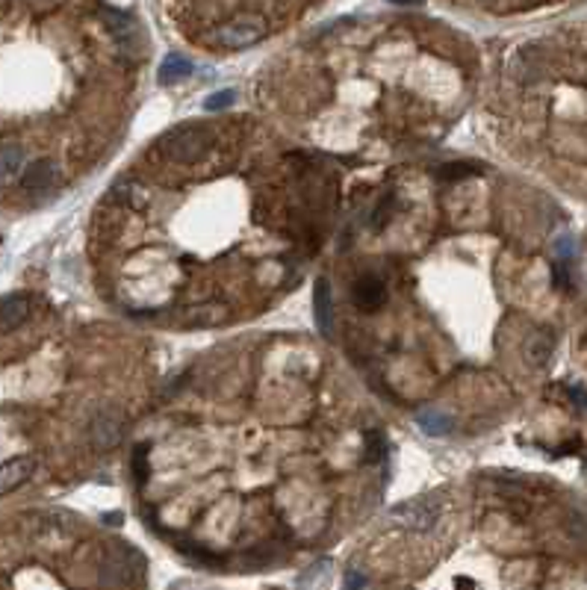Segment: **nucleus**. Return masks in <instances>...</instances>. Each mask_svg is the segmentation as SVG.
<instances>
[{
    "label": "nucleus",
    "mask_w": 587,
    "mask_h": 590,
    "mask_svg": "<svg viewBox=\"0 0 587 590\" xmlns=\"http://www.w3.org/2000/svg\"><path fill=\"white\" fill-rule=\"evenodd\" d=\"M210 145H212V131L207 124H180L163 136V151L175 163H198L210 151Z\"/></svg>",
    "instance_id": "1"
},
{
    "label": "nucleus",
    "mask_w": 587,
    "mask_h": 590,
    "mask_svg": "<svg viewBox=\"0 0 587 590\" xmlns=\"http://www.w3.org/2000/svg\"><path fill=\"white\" fill-rule=\"evenodd\" d=\"M266 33H269V24H266L260 15L248 13V15H233L228 21H221V24L212 30V41L225 50H242V48H251V45H257V41H263Z\"/></svg>",
    "instance_id": "2"
},
{
    "label": "nucleus",
    "mask_w": 587,
    "mask_h": 590,
    "mask_svg": "<svg viewBox=\"0 0 587 590\" xmlns=\"http://www.w3.org/2000/svg\"><path fill=\"white\" fill-rule=\"evenodd\" d=\"M139 573H142V555L122 543H113L101 558V582L106 587H131Z\"/></svg>",
    "instance_id": "3"
},
{
    "label": "nucleus",
    "mask_w": 587,
    "mask_h": 590,
    "mask_svg": "<svg viewBox=\"0 0 587 590\" xmlns=\"http://www.w3.org/2000/svg\"><path fill=\"white\" fill-rule=\"evenodd\" d=\"M443 513V502L437 496H420V499H408L399 502V505L390 508V520L396 525H404V529L413 531H429L437 525Z\"/></svg>",
    "instance_id": "4"
},
{
    "label": "nucleus",
    "mask_w": 587,
    "mask_h": 590,
    "mask_svg": "<svg viewBox=\"0 0 587 590\" xmlns=\"http://www.w3.org/2000/svg\"><path fill=\"white\" fill-rule=\"evenodd\" d=\"M89 437H92V446L98 449V452H113L124 437V416H122L119 407H104V411L95 413Z\"/></svg>",
    "instance_id": "5"
},
{
    "label": "nucleus",
    "mask_w": 587,
    "mask_h": 590,
    "mask_svg": "<svg viewBox=\"0 0 587 590\" xmlns=\"http://www.w3.org/2000/svg\"><path fill=\"white\" fill-rule=\"evenodd\" d=\"M59 180V168L53 159H36V163H30L24 168V175H21V186H24L30 195H39V192H48L57 186Z\"/></svg>",
    "instance_id": "6"
},
{
    "label": "nucleus",
    "mask_w": 587,
    "mask_h": 590,
    "mask_svg": "<svg viewBox=\"0 0 587 590\" xmlns=\"http://www.w3.org/2000/svg\"><path fill=\"white\" fill-rule=\"evenodd\" d=\"M30 310H33V298L24 293L0 298V334H9V331L24 325Z\"/></svg>",
    "instance_id": "7"
},
{
    "label": "nucleus",
    "mask_w": 587,
    "mask_h": 590,
    "mask_svg": "<svg viewBox=\"0 0 587 590\" xmlns=\"http://www.w3.org/2000/svg\"><path fill=\"white\" fill-rule=\"evenodd\" d=\"M522 354H526L528 367L543 369L552 360V354H555V334H552V331H546V328L531 331L528 340L522 342Z\"/></svg>",
    "instance_id": "8"
},
{
    "label": "nucleus",
    "mask_w": 587,
    "mask_h": 590,
    "mask_svg": "<svg viewBox=\"0 0 587 590\" xmlns=\"http://www.w3.org/2000/svg\"><path fill=\"white\" fill-rule=\"evenodd\" d=\"M313 313H316V328L325 337L334 334V295H330L328 277H319L313 286Z\"/></svg>",
    "instance_id": "9"
},
{
    "label": "nucleus",
    "mask_w": 587,
    "mask_h": 590,
    "mask_svg": "<svg viewBox=\"0 0 587 590\" xmlns=\"http://www.w3.org/2000/svg\"><path fill=\"white\" fill-rule=\"evenodd\" d=\"M101 13L106 15V30L115 36V41H119V48L127 50V53H133V39H136V21L131 13H124V9H101Z\"/></svg>",
    "instance_id": "10"
},
{
    "label": "nucleus",
    "mask_w": 587,
    "mask_h": 590,
    "mask_svg": "<svg viewBox=\"0 0 587 590\" xmlns=\"http://www.w3.org/2000/svg\"><path fill=\"white\" fill-rule=\"evenodd\" d=\"M33 469H36L33 458H13V460H6V464H0V496H6V493H13L24 485V481H30Z\"/></svg>",
    "instance_id": "11"
},
{
    "label": "nucleus",
    "mask_w": 587,
    "mask_h": 590,
    "mask_svg": "<svg viewBox=\"0 0 587 590\" xmlns=\"http://www.w3.org/2000/svg\"><path fill=\"white\" fill-rule=\"evenodd\" d=\"M384 302H387V286H384L378 277H357V284H355V304L360 310H366V313H372V310H378L384 307Z\"/></svg>",
    "instance_id": "12"
},
{
    "label": "nucleus",
    "mask_w": 587,
    "mask_h": 590,
    "mask_svg": "<svg viewBox=\"0 0 587 590\" xmlns=\"http://www.w3.org/2000/svg\"><path fill=\"white\" fill-rule=\"evenodd\" d=\"M416 425H420L429 437H449L455 431V420L446 411H437V407H422V411H416Z\"/></svg>",
    "instance_id": "13"
},
{
    "label": "nucleus",
    "mask_w": 587,
    "mask_h": 590,
    "mask_svg": "<svg viewBox=\"0 0 587 590\" xmlns=\"http://www.w3.org/2000/svg\"><path fill=\"white\" fill-rule=\"evenodd\" d=\"M192 77V62L184 53H168L163 59V66L157 71V80L163 86H175V83H184Z\"/></svg>",
    "instance_id": "14"
},
{
    "label": "nucleus",
    "mask_w": 587,
    "mask_h": 590,
    "mask_svg": "<svg viewBox=\"0 0 587 590\" xmlns=\"http://www.w3.org/2000/svg\"><path fill=\"white\" fill-rule=\"evenodd\" d=\"M24 166V151L15 142L0 145V186H6L9 180H15V175Z\"/></svg>",
    "instance_id": "15"
},
{
    "label": "nucleus",
    "mask_w": 587,
    "mask_h": 590,
    "mask_svg": "<svg viewBox=\"0 0 587 590\" xmlns=\"http://www.w3.org/2000/svg\"><path fill=\"white\" fill-rule=\"evenodd\" d=\"M228 319V307L221 304H207V307H192L186 313L189 325H219V322Z\"/></svg>",
    "instance_id": "16"
},
{
    "label": "nucleus",
    "mask_w": 587,
    "mask_h": 590,
    "mask_svg": "<svg viewBox=\"0 0 587 590\" xmlns=\"http://www.w3.org/2000/svg\"><path fill=\"white\" fill-rule=\"evenodd\" d=\"M473 175H478V166H469V163H446L437 168V177L440 180H464Z\"/></svg>",
    "instance_id": "17"
},
{
    "label": "nucleus",
    "mask_w": 587,
    "mask_h": 590,
    "mask_svg": "<svg viewBox=\"0 0 587 590\" xmlns=\"http://www.w3.org/2000/svg\"><path fill=\"white\" fill-rule=\"evenodd\" d=\"M131 469H133V476H136V485L142 487L145 481H148V446H145V443H139V446L133 449Z\"/></svg>",
    "instance_id": "18"
},
{
    "label": "nucleus",
    "mask_w": 587,
    "mask_h": 590,
    "mask_svg": "<svg viewBox=\"0 0 587 590\" xmlns=\"http://www.w3.org/2000/svg\"><path fill=\"white\" fill-rule=\"evenodd\" d=\"M233 101H237V92H233V89L212 92L210 98L204 101V110H207V113H221V110H228Z\"/></svg>",
    "instance_id": "19"
},
{
    "label": "nucleus",
    "mask_w": 587,
    "mask_h": 590,
    "mask_svg": "<svg viewBox=\"0 0 587 590\" xmlns=\"http://www.w3.org/2000/svg\"><path fill=\"white\" fill-rule=\"evenodd\" d=\"M139 189H142L139 184H124V180H122V184H115V198H124L127 204H136V207H139V204H142V198H139L142 192H139Z\"/></svg>",
    "instance_id": "20"
},
{
    "label": "nucleus",
    "mask_w": 587,
    "mask_h": 590,
    "mask_svg": "<svg viewBox=\"0 0 587 590\" xmlns=\"http://www.w3.org/2000/svg\"><path fill=\"white\" fill-rule=\"evenodd\" d=\"M369 585V578L363 576L360 570H348L346 578H343V590H363Z\"/></svg>",
    "instance_id": "21"
},
{
    "label": "nucleus",
    "mask_w": 587,
    "mask_h": 590,
    "mask_svg": "<svg viewBox=\"0 0 587 590\" xmlns=\"http://www.w3.org/2000/svg\"><path fill=\"white\" fill-rule=\"evenodd\" d=\"M369 440H372V446H369V460H381L384 455H387V443H384V437L381 434H369Z\"/></svg>",
    "instance_id": "22"
},
{
    "label": "nucleus",
    "mask_w": 587,
    "mask_h": 590,
    "mask_svg": "<svg viewBox=\"0 0 587 590\" xmlns=\"http://www.w3.org/2000/svg\"><path fill=\"white\" fill-rule=\"evenodd\" d=\"M570 395L575 399V404L584 407V411H587V390H582L579 384H573V387H570Z\"/></svg>",
    "instance_id": "23"
},
{
    "label": "nucleus",
    "mask_w": 587,
    "mask_h": 590,
    "mask_svg": "<svg viewBox=\"0 0 587 590\" xmlns=\"http://www.w3.org/2000/svg\"><path fill=\"white\" fill-rule=\"evenodd\" d=\"M457 587H461V590H473V582H464V578H457Z\"/></svg>",
    "instance_id": "24"
}]
</instances>
